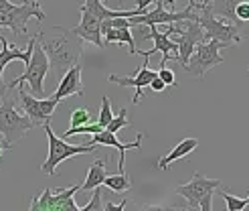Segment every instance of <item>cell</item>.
Segmentation results:
<instances>
[{
    "label": "cell",
    "mask_w": 249,
    "mask_h": 211,
    "mask_svg": "<svg viewBox=\"0 0 249 211\" xmlns=\"http://www.w3.org/2000/svg\"><path fill=\"white\" fill-rule=\"evenodd\" d=\"M59 33L57 35H47L39 31L36 41L43 47V51L49 57L51 69L55 71V76L61 77L65 71H69L73 65L79 63V59L83 55V47L85 41L79 35L73 33V29H63V27H55Z\"/></svg>",
    "instance_id": "6da1fadb"
},
{
    "label": "cell",
    "mask_w": 249,
    "mask_h": 211,
    "mask_svg": "<svg viewBox=\"0 0 249 211\" xmlns=\"http://www.w3.org/2000/svg\"><path fill=\"white\" fill-rule=\"evenodd\" d=\"M81 20L77 27H73V33L79 35L85 43H91L97 49H104V39H102V22L106 19H116V17H136L140 15L138 8L132 10H114L107 8L102 0H85L81 4Z\"/></svg>",
    "instance_id": "7a4b0ae2"
},
{
    "label": "cell",
    "mask_w": 249,
    "mask_h": 211,
    "mask_svg": "<svg viewBox=\"0 0 249 211\" xmlns=\"http://www.w3.org/2000/svg\"><path fill=\"white\" fill-rule=\"evenodd\" d=\"M43 128H45L47 138H49V156L41 165V171L49 177H55L57 167L63 163V160H67L71 156H77V154H89V153L97 151V144H93V142H87V144H69V142H65L63 136H57L53 132L51 122H45Z\"/></svg>",
    "instance_id": "3957f363"
},
{
    "label": "cell",
    "mask_w": 249,
    "mask_h": 211,
    "mask_svg": "<svg viewBox=\"0 0 249 211\" xmlns=\"http://www.w3.org/2000/svg\"><path fill=\"white\" fill-rule=\"evenodd\" d=\"M221 179H207L201 173H195L193 179L184 185H177L174 193L184 197L191 209H203L211 211L213 209V195L221 187Z\"/></svg>",
    "instance_id": "277c9868"
},
{
    "label": "cell",
    "mask_w": 249,
    "mask_h": 211,
    "mask_svg": "<svg viewBox=\"0 0 249 211\" xmlns=\"http://www.w3.org/2000/svg\"><path fill=\"white\" fill-rule=\"evenodd\" d=\"M0 100H2L0 102V136L8 144H15L22 140L27 132L33 130L35 126L24 112L17 110V102L8 97V94L4 97H0Z\"/></svg>",
    "instance_id": "5b68a950"
},
{
    "label": "cell",
    "mask_w": 249,
    "mask_h": 211,
    "mask_svg": "<svg viewBox=\"0 0 249 211\" xmlns=\"http://www.w3.org/2000/svg\"><path fill=\"white\" fill-rule=\"evenodd\" d=\"M49 69H51L49 57L43 51V47L39 45V41H36V45L33 49V55H31V61L27 63V69H24V73L6 83L8 85V92L18 88V85L27 83L29 88H31V92H33V96L43 97L45 96V77H47Z\"/></svg>",
    "instance_id": "8992f818"
},
{
    "label": "cell",
    "mask_w": 249,
    "mask_h": 211,
    "mask_svg": "<svg viewBox=\"0 0 249 211\" xmlns=\"http://www.w3.org/2000/svg\"><path fill=\"white\" fill-rule=\"evenodd\" d=\"M35 19L36 22L45 20V10L41 8L39 0H22L20 4H15L10 10L0 12V27H6L17 37H29L27 22Z\"/></svg>",
    "instance_id": "52a82bcc"
},
{
    "label": "cell",
    "mask_w": 249,
    "mask_h": 211,
    "mask_svg": "<svg viewBox=\"0 0 249 211\" xmlns=\"http://www.w3.org/2000/svg\"><path fill=\"white\" fill-rule=\"evenodd\" d=\"M196 20L201 22V27H203L205 41L215 39V41L223 43V47H225V49H229L233 45H239L243 41L241 27H237V24H233V22H227L225 19H217V17H213L207 10L198 12Z\"/></svg>",
    "instance_id": "ba28073f"
},
{
    "label": "cell",
    "mask_w": 249,
    "mask_h": 211,
    "mask_svg": "<svg viewBox=\"0 0 249 211\" xmlns=\"http://www.w3.org/2000/svg\"><path fill=\"white\" fill-rule=\"evenodd\" d=\"M221 49H225V47H223V43H219L215 39L203 41L201 45L195 49V53L191 55L184 71L191 73V76H195V77H203L205 73H209L213 67L221 65L223 61H225V57H223V53H221Z\"/></svg>",
    "instance_id": "9c48e42d"
},
{
    "label": "cell",
    "mask_w": 249,
    "mask_h": 211,
    "mask_svg": "<svg viewBox=\"0 0 249 211\" xmlns=\"http://www.w3.org/2000/svg\"><path fill=\"white\" fill-rule=\"evenodd\" d=\"M81 191V185H73L69 189H45L35 195L31 203V211H79V205L73 195Z\"/></svg>",
    "instance_id": "30bf717a"
},
{
    "label": "cell",
    "mask_w": 249,
    "mask_h": 211,
    "mask_svg": "<svg viewBox=\"0 0 249 211\" xmlns=\"http://www.w3.org/2000/svg\"><path fill=\"white\" fill-rule=\"evenodd\" d=\"M18 104L24 114L31 118L33 126H43L45 122H51L55 108L59 106L55 97H36L33 94L24 92L22 85H18Z\"/></svg>",
    "instance_id": "8fae6325"
},
{
    "label": "cell",
    "mask_w": 249,
    "mask_h": 211,
    "mask_svg": "<svg viewBox=\"0 0 249 211\" xmlns=\"http://www.w3.org/2000/svg\"><path fill=\"white\" fill-rule=\"evenodd\" d=\"M186 19H193V20L198 19V15L195 12V8L191 4L180 12H172V10H166L162 0H158L154 10H146V12H142V15L130 17V22H132V27H138V24H146V27L156 24L158 27V24H172V22H180V20H186Z\"/></svg>",
    "instance_id": "7c38bea8"
},
{
    "label": "cell",
    "mask_w": 249,
    "mask_h": 211,
    "mask_svg": "<svg viewBox=\"0 0 249 211\" xmlns=\"http://www.w3.org/2000/svg\"><path fill=\"white\" fill-rule=\"evenodd\" d=\"M138 53H142L144 55V63H142V67H138L136 69V73L132 77H126V76H116V73H111V76L107 77V81H111V83H116V85H122V88H134V97H132V104L134 106H138L140 102H142V97H144V90L150 85V81L158 76L156 71H152L150 67V63H148V59H150L152 55L148 53V51H138Z\"/></svg>",
    "instance_id": "4fadbf2b"
},
{
    "label": "cell",
    "mask_w": 249,
    "mask_h": 211,
    "mask_svg": "<svg viewBox=\"0 0 249 211\" xmlns=\"http://www.w3.org/2000/svg\"><path fill=\"white\" fill-rule=\"evenodd\" d=\"M0 45H2V49H0V97H4L8 94V85L4 83L2 79V73L4 69L8 67L10 61H22L24 65L31 61V55H33V49L36 45V35L31 37L29 39V45L27 47H18V45H12L4 39V35L0 33Z\"/></svg>",
    "instance_id": "5bb4252c"
},
{
    "label": "cell",
    "mask_w": 249,
    "mask_h": 211,
    "mask_svg": "<svg viewBox=\"0 0 249 211\" xmlns=\"http://www.w3.org/2000/svg\"><path fill=\"white\" fill-rule=\"evenodd\" d=\"M142 138H144V134L140 132L138 134V138H136L134 142H122V140H118V136L114 134V132H109V130H102V132H97V134H93V144H104V146H107V148H116V151L120 153V158H118V171L120 173H126V153L128 151H132V148H140L142 146Z\"/></svg>",
    "instance_id": "9a60e30c"
},
{
    "label": "cell",
    "mask_w": 249,
    "mask_h": 211,
    "mask_svg": "<svg viewBox=\"0 0 249 211\" xmlns=\"http://www.w3.org/2000/svg\"><path fill=\"white\" fill-rule=\"evenodd\" d=\"M142 41H154V53H162V61H160V67H164L168 61H178V43L172 41L166 33H160L156 29V24L148 27V33L140 37Z\"/></svg>",
    "instance_id": "2e32d148"
},
{
    "label": "cell",
    "mask_w": 249,
    "mask_h": 211,
    "mask_svg": "<svg viewBox=\"0 0 249 211\" xmlns=\"http://www.w3.org/2000/svg\"><path fill=\"white\" fill-rule=\"evenodd\" d=\"M85 90H83V79H81V65H73L69 71H65L63 76L59 79V85L51 97H55L57 102L65 100V97H71V96H83Z\"/></svg>",
    "instance_id": "e0dca14e"
},
{
    "label": "cell",
    "mask_w": 249,
    "mask_h": 211,
    "mask_svg": "<svg viewBox=\"0 0 249 211\" xmlns=\"http://www.w3.org/2000/svg\"><path fill=\"white\" fill-rule=\"evenodd\" d=\"M196 148H198V140L196 138H184V140H180L177 146L170 148L168 154H164L162 158H158V169L160 171H168L172 167V163H177V160L189 156L191 153L196 151Z\"/></svg>",
    "instance_id": "ac0fdd59"
},
{
    "label": "cell",
    "mask_w": 249,
    "mask_h": 211,
    "mask_svg": "<svg viewBox=\"0 0 249 211\" xmlns=\"http://www.w3.org/2000/svg\"><path fill=\"white\" fill-rule=\"evenodd\" d=\"M106 175H107L106 160L104 158H95L93 163L89 165V171H87L85 181L81 183V191H93L95 187H102Z\"/></svg>",
    "instance_id": "d6986e66"
},
{
    "label": "cell",
    "mask_w": 249,
    "mask_h": 211,
    "mask_svg": "<svg viewBox=\"0 0 249 211\" xmlns=\"http://www.w3.org/2000/svg\"><path fill=\"white\" fill-rule=\"evenodd\" d=\"M104 187H107L114 193H128L132 189V181L126 173H118V175H106Z\"/></svg>",
    "instance_id": "ffe728a7"
},
{
    "label": "cell",
    "mask_w": 249,
    "mask_h": 211,
    "mask_svg": "<svg viewBox=\"0 0 249 211\" xmlns=\"http://www.w3.org/2000/svg\"><path fill=\"white\" fill-rule=\"evenodd\" d=\"M217 191L223 195V199H225V203H227V211H243V209L249 205V201H247V199H241V197L231 195L225 185H221V187H219Z\"/></svg>",
    "instance_id": "44dd1931"
},
{
    "label": "cell",
    "mask_w": 249,
    "mask_h": 211,
    "mask_svg": "<svg viewBox=\"0 0 249 211\" xmlns=\"http://www.w3.org/2000/svg\"><path fill=\"white\" fill-rule=\"evenodd\" d=\"M124 128H130V120H128V110L122 106L118 114H114V120H111L107 126H106V130L118 134V132L124 130Z\"/></svg>",
    "instance_id": "7402d4cb"
},
{
    "label": "cell",
    "mask_w": 249,
    "mask_h": 211,
    "mask_svg": "<svg viewBox=\"0 0 249 211\" xmlns=\"http://www.w3.org/2000/svg\"><path fill=\"white\" fill-rule=\"evenodd\" d=\"M116 33V43L118 45H128L130 55H138V49H136V41L130 29H114Z\"/></svg>",
    "instance_id": "603a6c76"
},
{
    "label": "cell",
    "mask_w": 249,
    "mask_h": 211,
    "mask_svg": "<svg viewBox=\"0 0 249 211\" xmlns=\"http://www.w3.org/2000/svg\"><path fill=\"white\" fill-rule=\"evenodd\" d=\"M91 122V114L87 108H75L71 112V122H69V128H77L83 126V124H89Z\"/></svg>",
    "instance_id": "cb8c5ba5"
},
{
    "label": "cell",
    "mask_w": 249,
    "mask_h": 211,
    "mask_svg": "<svg viewBox=\"0 0 249 211\" xmlns=\"http://www.w3.org/2000/svg\"><path fill=\"white\" fill-rule=\"evenodd\" d=\"M111 120H114V110H111V102H109V97H107V96H102V110H99L97 124L106 128Z\"/></svg>",
    "instance_id": "d4e9b609"
},
{
    "label": "cell",
    "mask_w": 249,
    "mask_h": 211,
    "mask_svg": "<svg viewBox=\"0 0 249 211\" xmlns=\"http://www.w3.org/2000/svg\"><path fill=\"white\" fill-rule=\"evenodd\" d=\"M81 211H104V201H102V187H95L91 193V199L87 201L83 207H79Z\"/></svg>",
    "instance_id": "484cf974"
},
{
    "label": "cell",
    "mask_w": 249,
    "mask_h": 211,
    "mask_svg": "<svg viewBox=\"0 0 249 211\" xmlns=\"http://www.w3.org/2000/svg\"><path fill=\"white\" fill-rule=\"evenodd\" d=\"M156 73H158V77L162 79L166 85H172V88H178V83H177V76H174V71H172V69H168L166 65H164V67H160Z\"/></svg>",
    "instance_id": "4316f807"
},
{
    "label": "cell",
    "mask_w": 249,
    "mask_h": 211,
    "mask_svg": "<svg viewBox=\"0 0 249 211\" xmlns=\"http://www.w3.org/2000/svg\"><path fill=\"white\" fill-rule=\"evenodd\" d=\"M235 15H237L239 22H249V0H241L235 8Z\"/></svg>",
    "instance_id": "83f0119b"
},
{
    "label": "cell",
    "mask_w": 249,
    "mask_h": 211,
    "mask_svg": "<svg viewBox=\"0 0 249 211\" xmlns=\"http://www.w3.org/2000/svg\"><path fill=\"white\" fill-rule=\"evenodd\" d=\"M109 27L114 29H132V22H130V17H116V19H107Z\"/></svg>",
    "instance_id": "f1b7e54d"
},
{
    "label": "cell",
    "mask_w": 249,
    "mask_h": 211,
    "mask_svg": "<svg viewBox=\"0 0 249 211\" xmlns=\"http://www.w3.org/2000/svg\"><path fill=\"white\" fill-rule=\"evenodd\" d=\"M148 88H150L152 92H156V94H160V92H164V90L168 88V85H166V83H164L162 79H160V77L156 76V77H154V79L150 81V85H148Z\"/></svg>",
    "instance_id": "f546056e"
},
{
    "label": "cell",
    "mask_w": 249,
    "mask_h": 211,
    "mask_svg": "<svg viewBox=\"0 0 249 211\" xmlns=\"http://www.w3.org/2000/svg\"><path fill=\"white\" fill-rule=\"evenodd\" d=\"M150 4H154V0H136V8L140 10V15L150 8Z\"/></svg>",
    "instance_id": "4dcf8cb0"
},
{
    "label": "cell",
    "mask_w": 249,
    "mask_h": 211,
    "mask_svg": "<svg viewBox=\"0 0 249 211\" xmlns=\"http://www.w3.org/2000/svg\"><path fill=\"white\" fill-rule=\"evenodd\" d=\"M126 205H128V201L124 199V201H120V203H106L104 207H106V209H109V211H122Z\"/></svg>",
    "instance_id": "1f68e13d"
},
{
    "label": "cell",
    "mask_w": 249,
    "mask_h": 211,
    "mask_svg": "<svg viewBox=\"0 0 249 211\" xmlns=\"http://www.w3.org/2000/svg\"><path fill=\"white\" fill-rule=\"evenodd\" d=\"M10 148H12V144H8V142L2 138V136H0V160H2V154H4L6 151H10Z\"/></svg>",
    "instance_id": "d6a6232c"
},
{
    "label": "cell",
    "mask_w": 249,
    "mask_h": 211,
    "mask_svg": "<svg viewBox=\"0 0 249 211\" xmlns=\"http://www.w3.org/2000/svg\"><path fill=\"white\" fill-rule=\"evenodd\" d=\"M12 6H15V2H12V0H0V12L10 10Z\"/></svg>",
    "instance_id": "836d02e7"
},
{
    "label": "cell",
    "mask_w": 249,
    "mask_h": 211,
    "mask_svg": "<svg viewBox=\"0 0 249 211\" xmlns=\"http://www.w3.org/2000/svg\"><path fill=\"white\" fill-rule=\"evenodd\" d=\"M164 2V6H170V8H174V2H177V0H162Z\"/></svg>",
    "instance_id": "e575fe53"
},
{
    "label": "cell",
    "mask_w": 249,
    "mask_h": 211,
    "mask_svg": "<svg viewBox=\"0 0 249 211\" xmlns=\"http://www.w3.org/2000/svg\"><path fill=\"white\" fill-rule=\"evenodd\" d=\"M247 201H249V195H247Z\"/></svg>",
    "instance_id": "d590c367"
},
{
    "label": "cell",
    "mask_w": 249,
    "mask_h": 211,
    "mask_svg": "<svg viewBox=\"0 0 249 211\" xmlns=\"http://www.w3.org/2000/svg\"><path fill=\"white\" fill-rule=\"evenodd\" d=\"M247 71H249V65H247Z\"/></svg>",
    "instance_id": "8d00e7d4"
}]
</instances>
